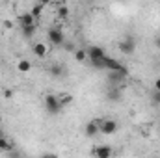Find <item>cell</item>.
<instances>
[{"mask_svg": "<svg viewBox=\"0 0 160 158\" xmlns=\"http://www.w3.org/2000/svg\"><path fill=\"white\" fill-rule=\"evenodd\" d=\"M52 75H56V77H58V75H62V69H60V65H54V67H52Z\"/></svg>", "mask_w": 160, "mask_h": 158, "instance_id": "cell-19", "label": "cell"}, {"mask_svg": "<svg viewBox=\"0 0 160 158\" xmlns=\"http://www.w3.org/2000/svg\"><path fill=\"white\" fill-rule=\"evenodd\" d=\"M32 50H34V54H36L38 58H45V56H47V45H45V43H36V45L32 47Z\"/></svg>", "mask_w": 160, "mask_h": 158, "instance_id": "cell-11", "label": "cell"}, {"mask_svg": "<svg viewBox=\"0 0 160 158\" xmlns=\"http://www.w3.org/2000/svg\"><path fill=\"white\" fill-rule=\"evenodd\" d=\"M58 99H60V104H62V106L73 102V95H71V93H62V95H58Z\"/></svg>", "mask_w": 160, "mask_h": 158, "instance_id": "cell-15", "label": "cell"}, {"mask_svg": "<svg viewBox=\"0 0 160 158\" xmlns=\"http://www.w3.org/2000/svg\"><path fill=\"white\" fill-rule=\"evenodd\" d=\"M119 97H121V87H118V86H110L108 101H119Z\"/></svg>", "mask_w": 160, "mask_h": 158, "instance_id": "cell-12", "label": "cell"}, {"mask_svg": "<svg viewBox=\"0 0 160 158\" xmlns=\"http://www.w3.org/2000/svg\"><path fill=\"white\" fill-rule=\"evenodd\" d=\"M21 32H22V37H24V39H32V37L36 36V32H38V24L34 22V24L22 26V28H21Z\"/></svg>", "mask_w": 160, "mask_h": 158, "instance_id": "cell-10", "label": "cell"}, {"mask_svg": "<svg viewBox=\"0 0 160 158\" xmlns=\"http://www.w3.org/2000/svg\"><path fill=\"white\" fill-rule=\"evenodd\" d=\"M153 101L160 104V91H157V89H155V93H153Z\"/></svg>", "mask_w": 160, "mask_h": 158, "instance_id": "cell-20", "label": "cell"}, {"mask_svg": "<svg viewBox=\"0 0 160 158\" xmlns=\"http://www.w3.org/2000/svg\"><path fill=\"white\" fill-rule=\"evenodd\" d=\"M99 132H101V121L93 119V121H89V123L86 125V136L93 138V136H95V134H99Z\"/></svg>", "mask_w": 160, "mask_h": 158, "instance_id": "cell-6", "label": "cell"}, {"mask_svg": "<svg viewBox=\"0 0 160 158\" xmlns=\"http://www.w3.org/2000/svg\"><path fill=\"white\" fill-rule=\"evenodd\" d=\"M86 58H88V52H86V50H82V48H80V50L75 52V60H77V62H84Z\"/></svg>", "mask_w": 160, "mask_h": 158, "instance_id": "cell-18", "label": "cell"}, {"mask_svg": "<svg viewBox=\"0 0 160 158\" xmlns=\"http://www.w3.org/2000/svg\"><path fill=\"white\" fill-rule=\"evenodd\" d=\"M104 67H106L108 71H116V73H121V75L128 77V69H127L123 63H119L118 60L110 58V56H104Z\"/></svg>", "mask_w": 160, "mask_h": 158, "instance_id": "cell-2", "label": "cell"}, {"mask_svg": "<svg viewBox=\"0 0 160 158\" xmlns=\"http://www.w3.org/2000/svg\"><path fill=\"white\" fill-rule=\"evenodd\" d=\"M118 128H119V125H118L116 119H104V121H101V134H104V136L116 134Z\"/></svg>", "mask_w": 160, "mask_h": 158, "instance_id": "cell-4", "label": "cell"}, {"mask_svg": "<svg viewBox=\"0 0 160 158\" xmlns=\"http://www.w3.org/2000/svg\"><path fill=\"white\" fill-rule=\"evenodd\" d=\"M17 69H19L21 73H28V71L32 69V63H30L28 60H19V63H17Z\"/></svg>", "mask_w": 160, "mask_h": 158, "instance_id": "cell-13", "label": "cell"}, {"mask_svg": "<svg viewBox=\"0 0 160 158\" xmlns=\"http://www.w3.org/2000/svg\"><path fill=\"white\" fill-rule=\"evenodd\" d=\"M17 22H19V26L22 28V26H28V24H34L36 22V17L28 11V13H22V15H19V19H17Z\"/></svg>", "mask_w": 160, "mask_h": 158, "instance_id": "cell-9", "label": "cell"}, {"mask_svg": "<svg viewBox=\"0 0 160 158\" xmlns=\"http://www.w3.org/2000/svg\"><path fill=\"white\" fill-rule=\"evenodd\" d=\"M67 15H69L67 6H60V7H58V17H60V19H67Z\"/></svg>", "mask_w": 160, "mask_h": 158, "instance_id": "cell-17", "label": "cell"}, {"mask_svg": "<svg viewBox=\"0 0 160 158\" xmlns=\"http://www.w3.org/2000/svg\"><path fill=\"white\" fill-rule=\"evenodd\" d=\"M47 37H48V41H50L52 45H63V39H65V36H63V30H62V28H58V26H54V28H48V32H47Z\"/></svg>", "mask_w": 160, "mask_h": 158, "instance_id": "cell-3", "label": "cell"}, {"mask_svg": "<svg viewBox=\"0 0 160 158\" xmlns=\"http://www.w3.org/2000/svg\"><path fill=\"white\" fill-rule=\"evenodd\" d=\"M4 26H6V28H13V22H11V21H6Z\"/></svg>", "mask_w": 160, "mask_h": 158, "instance_id": "cell-22", "label": "cell"}, {"mask_svg": "<svg viewBox=\"0 0 160 158\" xmlns=\"http://www.w3.org/2000/svg\"><path fill=\"white\" fill-rule=\"evenodd\" d=\"M62 108H63V106L60 104L58 95H47V97H45V110H47V114H50V116H58Z\"/></svg>", "mask_w": 160, "mask_h": 158, "instance_id": "cell-1", "label": "cell"}, {"mask_svg": "<svg viewBox=\"0 0 160 158\" xmlns=\"http://www.w3.org/2000/svg\"><path fill=\"white\" fill-rule=\"evenodd\" d=\"M155 47L160 48V36H158V37H155Z\"/></svg>", "mask_w": 160, "mask_h": 158, "instance_id": "cell-23", "label": "cell"}, {"mask_svg": "<svg viewBox=\"0 0 160 158\" xmlns=\"http://www.w3.org/2000/svg\"><path fill=\"white\" fill-rule=\"evenodd\" d=\"M86 52H88V58H89V60H99V58H104V56H106V52H104L101 47H95V45L89 47Z\"/></svg>", "mask_w": 160, "mask_h": 158, "instance_id": "cell-7", "label": "cell"}, {"mask_svg": "<svg viewBox=\"0 0 160 158\" xmlns=\"http://www.w3.org/2000/svg\"><path fill=\"white\" fill-rule=\"evenodd\" d=\"M43 9H45V4H41V2H39V4H36V6H34V7L30 9V13H32V15H34V17L38 19L41 13H43Z\"/></svg>", "mask_w": 160, "mask_h": 158, "instance_id": "cell-16", "label": "cell"}, {"mask_svg": "<svg viewBox=\"0 0 160 158\" xmlns=\"http://www.w3.org/2000/svg\"><path fill=\"white\" fill-rule=\"evenodd\" d=\"M11 95H13V93H11V91H9V89H8V91H4V97H8V99H9V97H11Z\"/></svg>", "mask_w": 160, "mask_h": 158, "instance_id": "cell-24", "label": "cell"}, {"mask_svg": "<svg viewBox=\"0 0 160 158\" xmlns=\"http://www.w3.org/2000/svg\"><path fill=\"white\" fill-rule=\"evenodd\" d=\"M0 125H2V116H0Z\"/></svg>", "mask_w": 160, "mask_h": 158, "instance_id": "cell-26", "label": "cell"}, {"mask_svg": "<svg viewBox=\"0 0 160 158\" xmlns=\"http://www.w3.org/2000/svg\"><path fill=\"white\" fill-rule=\"evenodd\" d=\"M9 149H13V143L6 136H0V151H9Z\"/></svg>", "mask_w": 160, "mask_h": 158, "instance_id": "cell-14", "label": "cell"}, {"mask_svg": "<svg viewBox=\"0 0 160 158\" xmlns=\"http://www.w3.org/2000/svg\"><path fill=\"white\" fill-rule=\"evenodd\" d=\"M91 153H93L95 156H99V158H110L114 151H112V149H110L108 145H101V147H95V149H93Z\"/></svg>", "mask_w": 160, "mask_h": 158, "instance_id": "cell-8", "label": "cell"}, {"mask_svg": "<svg viewBox=\"0 0 160 158\" xmlns=\"http://www.w3.org/2000/svg\"><path fill=\"white\" fill-rule=\"evenodd\" d=\"M119 50L123 54H134V50H136V41L132 39V37H125V39L119 43Z\"/></svg>", "mask_w": 160, "mask_h": 158, "instance_id": "cell-5", "label": "cell"}, {"mask_svg": "<svg viewBox=\"0 0 160 158\" xmlns=\"http://www.w3.org/2000/svg\"><path fill=\"white\" fill-rule=\"evenodd\" d=\"M155 89H157V91H160V78L155 80Z\"/></svg>", "mask_w": 160, "mask_h": 158, "instance_id": "cell-21", "label": "cell"}, {"mask_svg": "<svg viewBox=\"0 0 160 158\" xmlns=\"http://www.w3.org/2000/svg\"><path fill=\"white\" fill-rule=\"evenodd\" d=\"M41 4H45V6H47V4H50V2H52V0H39Z\"/></svg>", "mask_w": 160, "mask_h": 158, "instance_id": "cell-25", "label": "cell"}]
</instances>
